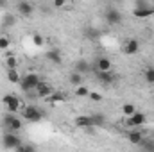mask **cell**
Wrapping results in <instances>:
<instances>
[{
  "instance_id": "4316f807",
  "label": "cell",
  "mask_w": 154,
  "mask_h": 152,
  "mask_svg": "<svg viewBox=\"0 0 154 152\" xmlns=\"http://www.w3.org/2000/svg\"><path fill=\"white\" fill-rule=\"evenodd\" d=\"M143 79H145V82L154 84V68H147L145 74H143Z\"/></svg>"
},
{
  "instance_id": "44dd1931",
  "label": "cell",
  "mask_w": 154,
  "mask_h": 152,
  "mask_svg": "<svg viewBox=\"0 0 154 152\" xmlns=\"http://www.w3.org/2000/svg\"><path fill=\"white\" fill-rule=\"evenodd\" d=\"M138 147L143 149V150H154V140H151V138H143V140L138 143Z\"/></svg>"
},
{
  "instance_id": "52a82bcc",
  "label": "cell",
  "mask_w": 154,
  "mask_h": 152,
  "mask_svg": "<svg viewBox=\"0 0 154 152\" xmlns=\"http://www.w3.org/2000/svg\"><path fill=\"white\" fill-rule=\"evenodd\" d=\"M16 9H18V13H20L22 16H25V18H29V16L34 14V5H32L29 0H18Z\"/></svg>"
},
{
  "instance_id": "8fae6325",
  "label": "cell",
  "mask_w": 154,
  "mask_h": 152,
  "mask_svg": "<svg viewBox=\"0 0 154 152\" xmlns=\"http://www.w3.org/2000/svg\"><path fill=\"white\" fill-rule=\"evenodd\" d=\"M154 14V7L147 5V7H134L133 9V16L134 18H149Z\"/></svg>"
},
{
  "instance_id": "9a60e30c",
  "label": "cell",
  "mask_w": 154,
  "mask_h": 152,
  "mask_svg": "<svg viewBox=\"0 0 154 152\" xmlns=\"http://www.w3.org/2000/svg\"><path fill=\"white\" fill-rule=\"evenodd\" d=\"M143 138H145V136H143V132H142V131H138L136 127H133V131L127 134V141H129V143H133V145H138Z\"/></svg>"
},
{
  "instance_id": "5b68a950",
  "label": "cell",
  "mask_w": 154,
  "mask_h": 152,
  "mask_svg": "<svg viewBox=\"0 0 154 152\" xmlns=\"http://www.w3.org/2000/svg\"><path fill=\"white\" fill-rule=\"evenodd\" d=\"M39 81H41V79H39L38 74H27V75L22 77L20 86H22V90H23V91H34V88L38 86Z\"/></svg>"
},
{
  "instance_id": "d4e9b609",
  "label": "cell",
  "mask_w": 154,
  "mask_h": 152,
  "mask_svg": "<svg viewBox=\"0 0 154 152\" xmlns=\"http://www.w3.org/2000/svg\"><path fill=\"white\" fill-rule=\"evenodd\" d=\"M88 95H90V90L86 86H82V84L75 86V97H88Z\"/></svg>"
},
{
  "instance_id": "f1b7e54d",
  "label": "cell",
  "mask_w": 154,
  "mask_h": 152,
  "mask_svg": "<svg viewBox=\"0 0 154 152\" xmlns=\"http://www.w3.org/2000/svg\"><path fill=\"white\" fill-rule=\"evenodd\" d=\"M9 45H11L9 38H5V36H2V38H0V50H7V48H9Z\"/></svg>"
},
{
  "instance_id": "83f0119b",
  "label": "cell",
  "mask_w": 154,
  "mask_h": 152,
  "mask_svg": "<svg viewBox=\"0 0 154 152\" xmlns=\"http://www.w3.org/2000/svg\"><path fill=\"white\" fill-rule=\"evenodd\" d=\"M34 149H36L34 145H23V143H20L14 150H18V152H34Z\"/></svg>"
},
{
  "instance_id": "5bb4252c",
  "label": "cell",
  "mask_w": 154,
  "mask_h": 152,
  "mask_svg": "<svg viewBox=\"0 0 154 152\" xmlns=\"http://www.w3.org/2000/svg\"><path fill=\"white\" fill-rule=\"evenodd\" d=\"M45 56H47V59H48L50 63H54V65H61V63H63V56H61V52H59L57 48H50Z\"/></svg>"
},
{
  "instance_id": "30bf717a",
  "label": "cell",
  "mask_w": 154,
  "mask_h": 152,
  "mask_svg": "<svg viewBox=\"0 0 154 152\" xmlns=\"http://www.w3.org/2000/svg\"><path fill=\"white\" fill-rule=\"evenodd\" d=\"M138 50H140V41L134 38L127 39L125 41V45H124V52L127 54V56H134V54H138Z\"/></svg>"
},
{
  "instance_id": "f546056e",
  "label": "cell",
  "mask_w": 154,
  "mask_h": 152,
  "mask_svg": "<svg viewBox=\"0 0 154 152\" xmlns=\"http://www.w3.org/2000/svg\"><path fill=\"white\" fill-rule=\"evenodd\" d=\"M88 97H90L93 102H100V100H102V95H100L99 91H90V95H88Z\"/></svg>"
},
{
  "instance_id": "3957f363",
  "label": "cell",
  "mask_w": 154,
  "mask_h": 152,
  "mask_svg": "<svg viewBox=\"0 0 154 152\" xmlns=\"http://www.w3.org/2000/svg\"><path fill=\"white\" fill-rule=\"evenodd\" d=\"M22 118L32 123H38L39 120L43 118V113L39 111L36 106H22Z\"/></svg>"
},
{
  "instance_id": "cb8c5ba5",
  "label": "cell",
  "mask_w": 154,
  "mask_h": 152,
  "mask_svg": "<svg viewBox=\"0 0 154 152\" xmlns=\"http://www.w3.org/2000/svg\"><path fill=\"white\" fill-rule=\"evenodd\" d=\"M122 113L125 114V116H131L133 113H136V106L134 104H124L122 106Z\"/></svg>"
},
{
  "instance_id": "8992f818",
  "label": "cell",
  "mask_w": 154,
  "mask_h": 152,
  "mask_svg": "<svg viewBox=\"0 0 154 152\" xmlns=\"http://www.w3.org/2000/svg\"><path fill=\"white\" fill-rule=\"evenodd\" d=\"M104 18H106V23L108 25H118L122 22V13L118 9H113V7H108L106 13H104Z\"/></svg>"
},
{
  "instance_id": "484cf974",
  "label": "cell",
  "mask_w": 154,
  "mask_h": 152,
  "mask_svg": "<svg viewBox=\"0 0 154 152\" xmlns=\"http://www.w3.org/2000/svg\"><path fill=\"white\" fill-rule=\"evenodd\" d=\"M14 22H16V18H14L13 14H7V16H4L2 25H4V27H13V25H14Z\"/></svg>"
},
{
  "instance_id": "4fadbf2b",
  "label": "cell",
  "mask_w": 154,
  "mask_h": 152,
  "mask_svg": "<svg viewBox=\"0 0 154 152\" xmlns=\"http://www.w3.org/2000/svg\"><path fill=\"white\" fill-rule=\"evenodd\" d=\"M111 66H113V63H111V59H109V57H99V59H97V63H95L97 72H109V70H111Z\"/></svg>"
},
{
  "instance_id": "ba28073f",
  "label": "cell",
  "mask_w": 154,
  "mask_h": 152,
  "mask_svg": "<svg viewBox=\"0 0 154 152\" xmlns=\"http://www.w3.org/2000/svg\"><path fill=\"white\" fill-rule=\"evenodd\" d=\"M147 122V116L143 113H133L131 116H127V122H125V125H129V127H140V125H143Z\"/></svg>"
},
{
  "instance_id": "2e32d148",
  "label": "cell",
  "mask_w": 154,
  "mask_h": 152,
  "mask_svg": "<svg viewBox=\"0 0 154 152\" xmlns=\"http://www.w3.org/2000/svg\"><path fill=\"white\" fill-rule=\"evenodd\" d=\"M47 100H48V102H52V104L65 102V100H66V93H63V91H52V93L47 97Z\"/></svg>"
},
{
  "instance_id": "d6986e66",
  "label": "cell",
  "mask_w": 154,
  "mask_h": 152,
  "mask_svg": "<svg viewBox=\"0 0 154 152\" xmlns=\"http://www.w3.org/2000/svg\"><path fill=\"white\" fill-rule=\"evenodd\" d=\"M90 116H91L93 125H97V127H100V125L106 123V116H104L102 113H93V114H90Z\"/></svg>"
},
{
  "instance_id": "ffe728a7",
  "label": "cell",
  "mask_w": 154,
  "mask_h": 152,
  "mask_svg": "<svg viewBox=\"0 0 154 152\" xmlns=\"http://www.w3.org/2000/svg\"><path fill=\"white\" fill-rule=\"evenodd\" d=\"M68 82L72 84V86H79V84H82V74H79L74 70V74H70L68 77Z\"/></svg>"
},
{
  "instance_id": "4dcf8cb0",
  "label": "cell",
  "mask_w": 154,
  "mask_h": 152,
  "mask_svg": "<svg viewBox=\"0 0 154 152\" xmlns=\"http://www.w3.org/2000/svg\"><path fill=\"white\" fill-rule=\"evenodd\" d=\"M32 41H34L36 47H43V43H45V39H43L41 34H34V36H32Z\"/></svg>"
},
{
  "instance_id": "ac0fdd59",
  "label": "cell",
  "mask_w": 154,
  "mask_h": 152,
  "mask_svg": "<svg viewBox=\"0 0 154 152\" xmlns=\"http://www.w3.org/2000/svg\"><path fill=\"white\" fill-rule=\"evenodd\" d=\"M75 72H79V74H86V72H90V63L84 61V59H79V61L75 63Z\"/></svg>"
},
{
  "instance_id": "d6a6232c",
  "label": "cell",
  "mask_w": 154,
  "mask_h": 152,
  "mask_svg": "<svg viewBox=\"0 0 154 152\" xmlns=\"http://www.w3.org/2000/svg\"><path fill=\"white\" fill-rule=\"evenodd\" d=\"M4 4H5V2H4V0H0V7H4Z\"/></svg>"
},
{
  "instance_id": "7402d4cb",
  "label": "cell",
  "mask_w": 154,
  "mask_h": 152,
  "mask_svg": "<svg viewBox=\"0 0 154 152\" xmlns=\"http://www.w3.org/2000/svg\"><path fill=\"white\" fill-rule=\"evenodd\" d=\"M7 81H9V82H13V84H16V82H20V81H22V77H20V74L16 72V68L7 70Z\"/></svg>"
},
{
  "instance_id": "7a4b0ae2",
  "label": "cell",
  "mask_w": 154,
  "mask_h": 152,
  "mask_svg": "<svg viewBox=\"0 0 154 152\" xmlns=\"http://www.w3.org/2000/svg\"><path fill=\"white\" fill-rule=\"evenodd\" d=\"M2 104L5 106V109H7L9 113H18V111H22V102H20V99H18L14 93L4 95V97H2Z\"/></svg>"
},
{
  "instance_id": "603a6c76",
  "label": "cell",
  "mask_w": 154,
  "mask_h": 152,
  "mask_svg": "<svg viewBox=\"0 0 154 152\" xmlns=\"http://www.w3.org/2000/svg\"><path fill=\"white\" fill-rule=\"evenodd\" d=\"M5 66H7V70H13V68H16L18 66V59L14 57V56H7V59H5Z\"/></svg>"
},
{
  "instance_id": "6da1fadb",
  "label": "cell",
  "mask_w": 154,
  "mask_h": 152,
  "mask_svg": "<svg viewBox=\"0 0 154 152\" xmlns=\"http://www.w3.org/2000/svg\"><path fill=\"white\" fill-rule=\"evenodd\" d=\"M2 125L5 127V131H13V132H20V131H22V127H23L22 118L14 116V113L5 114V116H4V120H2Z\"/></svg>"
},
{
  "instance_id": "1f68e13d",
  "label": "cell",
  "mask_w": 154,
  "mask_h": 152,
  "mask_svg": "<svg viewBox=\"0 0 154 152\" xmlns=\"http://www.w3.org/2000/svg\"><path fill=\"white\" fill-rule=\"evenodd\" d=\"M66 2H68V0H54V7L61 9V7H65V5H66Z\"/></svg>"
},
{
  "instance_id": "e0dca14e",
  "label": "cell",
  "mask_w": 154,
  "mask_h": 152,
  "mask_svg": "<svg viewBox=\"0 0 154 152\" xmlns=\"http://www.w3.org/2000/svg\"><path fill=\"white\" fill-rule=\"evenodd\" d=\"M97 79H99V82H102V84H111V82L115 81V75L111 74V70H109V72H97Z\"/></svg>"
},
{
  "instance_id": "277c9868",
  "label": "cell",
  "mask_w": 154,
  "mask_h": 152,
  "mask_svg": "<svg viewBox=\"0 0 154 152\" xmlns=\"http://www.w3.org/2000/svg\"><path fill=\"white\" fill-rule=\"evenodd\" d=\"M20 143H22V138L16 132H13V131H5L4 132V136H2V147H5V149H16Z\"/></svg>"
},
{
  "instance_id": "7c38bea8",
  "label": "cell",
  "mask_w": 154,
  "mask_h": 152,
  "mask_svg": "<svg viewBox=\"0 0 154 152\" xmlns=\"http://www.w3.org/2000/svg\"><path fill=\"white\" fill-rule=\"evenodd\" d=\"M74 123H75L77 127H81V129H91V127H93V122H91V116H90V114L75 116Z\"/></svg>"
},
{
  "instance_id": "9c48e42d",
  "label": "cell",
  "mask_w": 154,
  "mask_h": 152,
  "mask_svg": "<svg viewBox=\"0 0 154 152\" xmlns=\"http://www.w3.org/2000/svg\"><path fill=\"white\" fill-rule=\"evenodd\" d=\"M52 91H54L52 86H50L48 82H45V81H39L38 86L34 88V93H36V97H39V99H47Z\"/></svg>"
}]
</instances>
